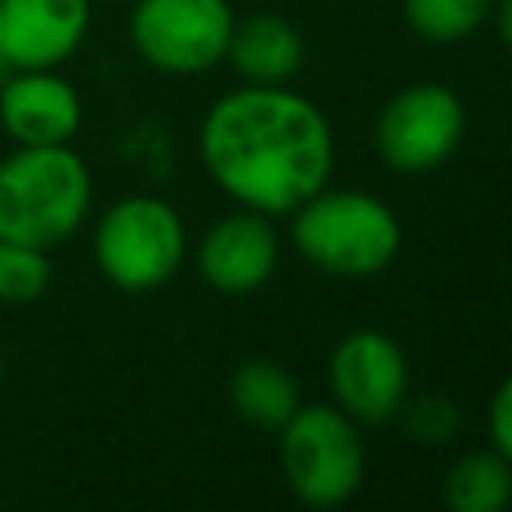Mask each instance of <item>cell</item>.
<instances>
[{
  "label": "cell",
  "instance_id": "17",
  "mask_svg": "<svg viewBox=\"0 0 512 512\" xmlns=\"http://www.w3.org/2000/svg\"><path fill=\"white\" fill-rule=\"evenodd\" d=\"M396 416L404 420V432L420 444H444L460 428V408L444 396H416V400L404 396Z\"/></svg>",
  "mask_w": 512,
  "mask_h": 512
},
{
  "label": "cell",
  "instance_id": "8",
  "mask_svg": "<svg viewBox=\"0 0 512 512\" xmlns=\"http://www.w3.org/2000/svg\"><path fill=\"white\" fill-rule=\"evenodd\" d=\"M328 380L340 412H348L356 424H384L396 420L408 396V360L392 336L380 328H360L332 348Z\"/></svg>",
  "mask_w": 512,
  "mask_h": 512
},
{
  "label": "cell",
  "instance_id": "9",
  "mask_svg": "<svg viewBox=\"0 0 512 512\" xmlns=\"http://www.w3.org/2000/svg\"><path fill=\"white\" fill-rule=\"evenodd\" d=\"M80 124V92L56 68L0 72V128L12 144H72Z\"/></svg>",
  "mask_w": 512,
  "mask_h": 512
},
{
  "label": "cell",
  "instance_id": "5",
  "mask_svg": "<svg viewBox=\"0 0 512 512\" xmlns=\"http://www.w3.org/2000/svg\"><path fill=\"white\" fill-rule=\"evenodd\" d=\"M280 468L296 500L336 508L364 480V448L356 420L332 404H300L280 428Z\"/></svg>",
  "mask_w": 512,
  "mask_h": 512
},
{
  "label": "cell",
  "instance_id": "13",
  "mask_svg": "<svg viewBox=\"0 0 512 512\" xmlns=\"http://www.w3.org/2000/svg\"><path fill=\"white\" fill-rule=\"evenodd\" d=\"M228 400L244 424L276 432L300 408V388L288 368L272 360H244L228 380Z\"/></svg>",
  "mask_w": 512,
  "mask_h": 512
},
{
  "label": "cell",
  "instance_id": "18",
  "mask_svg": "<svg viewBox=\"0 0 512 512\" xmlns=\"http://www.w3.org/2000/svg\"><path fill=\"white\" fill-rule=\"evenodd\" d=\"M488 436H492V448L512 460V372L492 392V404H488Z\"/></svg>",
  "mask_w": 512,
  "mask_h": 512
},
{
  "label": "cell",
  "instance_id": "21",
  "mask_svg": "<svg viewBox=\"0 0 512 512\" xmlns=\"http://www.w3.org/2000/svg\"><path fill=\"white\" fill-rule=\"evenodd\" d=\"M0 72H4V60H0Z\"/></svg>",
  "mask_w": 512,
  "mask_h": 512
},
{
  "label": "cell",
  "instance_id": "16",
  "mask_svg": "<svg viewBox=\"0 0 512 512\" xmlns=\"http://www.w3.org/2000/svg\"><path fill=\"white\" fill-rule=\"evenodd\" d=\"M48 284H52L48 248L0 236V304H8V308L36 304L48 292Z\"/></svg>",
  "mask_w": 512,
  "mask_h": 512
},
{
  "label": "cell",
  "instance_id": "10",
  "mask_svg": "<svg viewBox=\"0 0 512 512\" xmlns=\"http://www.w3.org/2000/svg\"><path fill=\"white\" fill-rule=\"evenodd\" d=\"M92 0H0V60L8 68H60L88 36Z\"/></svg>",
  "mask_w": 512,
  "mask_h": 512
},
{
  "label": "cell",
  "instance_id": "1",
  "mask_svg": "<svg viewBox=\"0 0 512 512\" xmlns=\"http://www.w3.org/2000/svg\"><path fill=\"white\" fill-rule=\"evenodd\" d=\"M200 160L240 208L284 216L328 184L332 128L308 96L284 84H248L208 108Z\"/></svg>",
  "mask_w": 512,
  "mask_h": 512
},
{
  "label": "cell",
  "instance_id": "19",
  "mask_svg": "<svg viewBox=\"0 0 512 512\" xmlns=\"http://www.w3.org/2000/svg\"><path fill=\"white\" fill-rule=\"evenodd\" d=\"M496 28H500L504 48L512 52V0H500V8H496Z\"/></svg>",
  "mask_w": 512,
  "mask_h": 512
},
{
  "label": "cell",
  "instance_id": "3",
  "mask_svg": "<svg viewBox=\"0 0 512 512\" xmlns=\"http://www.w3.org/2000/svg\"><path fill=\"white\" fill-rule=\"evenodd\" d=\"M296 252L332 276H372L400 252L396 212L360 188H320L292 208Z\"/></svg>",
  "mask_w": 512,
  "mask_h": 512
},
{
  "label": "cell",
  "instance_id": "7",
  "mask_svg": "<svg viewBox=\"0 0 512 512\" xmlns=\"http://www.w3.org/2000/svg\"><path fill=\"white\" fill-rule=\"evenodd\" d=\"M464 136V104L444 84H408L376 116V152L396 172L440 168Z\"/></svg>",
  "mask_w": 512,
  "mask_h": 512
},
{
  "label": "cell",
  "instance_id": "11",
  "mask_svg": "<svg viewBox=\"0 0 512 512\" xmlns=\"http://www.w3.org/2000/svg\"><path fill=\"white\" fill-rule=\"evenodd\" d=\"M276 260H280L276 228L268 224L264 212L252 208L220 216L196 248V268L204 284L220 296H248L264 288L276 272Z\"/></svg>",
  "mask_w": 512,
  "mask_h": 512
},
{
  "label": "cell",
  "instance_id": "14",
  "mask_svg": "<svg viewBox=\"0 0 512 512\" xmlns=\"http://www.w3.org/2000/svg\"><path fill=\"white\" fill-rule=\"evenodd\" d=\"M444 504L452 512H500L512 504V460L496 448L464 452L444 476Z\"/></svg>",
  "mask_w": 512,
  "mask_h": 512
},
{
  "label": "cell",
  "instance_id": "2",
  "mask_svg": "<svg viewBox=\"0 0 512 512\" xmlns=\"http://www.w3.org/2000/svg\"><path fill=\"white\" fill-rule=\"evenodd\" d=\"M92 212V172L72 144H16L0 160V236L56 248Z\"/></svg>",
  "mask_w": 512,
  "mask_h": 512
},
{
  "label": "cell",
  "instance_id": "20",
  "mask_svg": "<svg viewBox=\"0 0 512 512\" xmlns=\"http://www.w3.org/2000/svg\"><path fill=\"white\" fill-rule=\"evenodd\" d=\"M0 380H4V352H0Z\"/></svg>",
  "mask_w": 512,
  "mask_h": 512
},
{
  "label": "cell",
  "instance_id": "12",
  "mask_svg": "<svg viewBox=\"0 0 512 512\" xmlns=\"http://www.w3.org/2000/svg\"><path fill=\"white\" fill-rule=\"evenodd\" d=\"M228 60L248 84H284L304 64V36L296 32L292 20L256 12L232 24Z\"/></svg>",
  "mask_w": 512,
  "mask_h": 512
},
{
  "label": "cell",
  "instance_id": "4",
  "mask_svg": "<svg viewBox=\"0 0 512 512\" xmlns=\"http://www.w3.org/2000/svg\"><path fill=\"white\" fill-rule=\"evenodd\" d=\"M188 256L180 212L160 196H124L92 228V260L120 292H156Z\"/></svg>",
  "mask_w": 512,
  "mask_h": 512
},
{
  "label": "cell",
  "instance_id": "15",
  "mask_svg": "<svg viewBox=\"0 0 512 512\" xmlns=\"http://www.w3.org/2000/svg\"><path fill=\"white\" fill-rule=\"evenodd\" d=\"M496 0H404V20L432 44H456L480 28Z\"/></svg>",
  "mask_w": 512,
  "mask_h": 512
},
{
  "label": "cell",
  "instance_id": "6",
  "mask_svg": "<svg viewBox=\"0 0 512 512\" xmlns=\"http://www.w3.org/2000/svg\"><path fill=\"white\" fill-rule=\"evenodd\" d=\"M228 0H136L128 16L132 48L164 76H200L228 56Z\"/></svg>",
  "mask_w": 512,
  "mask_h": 512
}]
</instances>
